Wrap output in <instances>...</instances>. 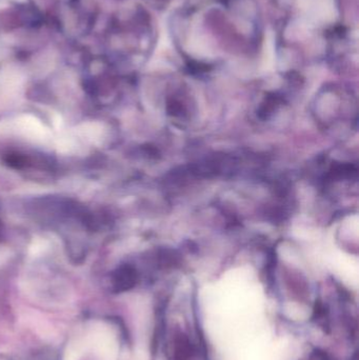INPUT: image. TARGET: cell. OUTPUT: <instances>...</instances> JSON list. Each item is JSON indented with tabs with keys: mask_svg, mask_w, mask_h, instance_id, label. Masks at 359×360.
Masks as SVG:
<instances>
[{
	"mask_svg": "<svg viewBox=\"0 0 359 360\" xmlns=\"http://www.w3.org/2000/svg\"><path fill=\"white\" fill-rule=\"evenodd\" d=\"M193 355V347L188 338L179 334L173 343V360H190Z\"/></svg>",
	"mask_w": 359,
	"mask_h": 360,
	"instance_id": "6da1fadb",
	"label": "cell"
},
{
	"mask_svg": "<svg viewBox=\"0 0 359 360\" xmlns=\"http://www.w3.org/2000/svg\"><path fill=\"white\" fill-rule=\"evenodd\" d=\"M280 102L279 97L276 95H272V96H267L266 99L264 101V103L262 105V108L259 109L258 115L260 118H267L270 114H272V112L276 109V107L278 105V103Z\"/></svg>",
	"mask_w": 359,
	"mask_h": 360,
	"instance_id": "7a4b0ae2",
	"label": "cell"
},
{
	"mask_svg": "<svg viewBox=\"0 0 359 360\" xmlns=\"http://www.w3.org/2000/svg\"><path fill=\"white\" fill-rule=\"evenodd\" d=\"M181 111H182V108H181L180 103L176 102V101H172V102L168 103V112H170L171 114L178 115V114H180Z\"/></svg>",
	"mask_w": 359,
	"mask_h": 360,
	"instance_id": "3957f363",
	"label": "cell"
}]
</instances>
